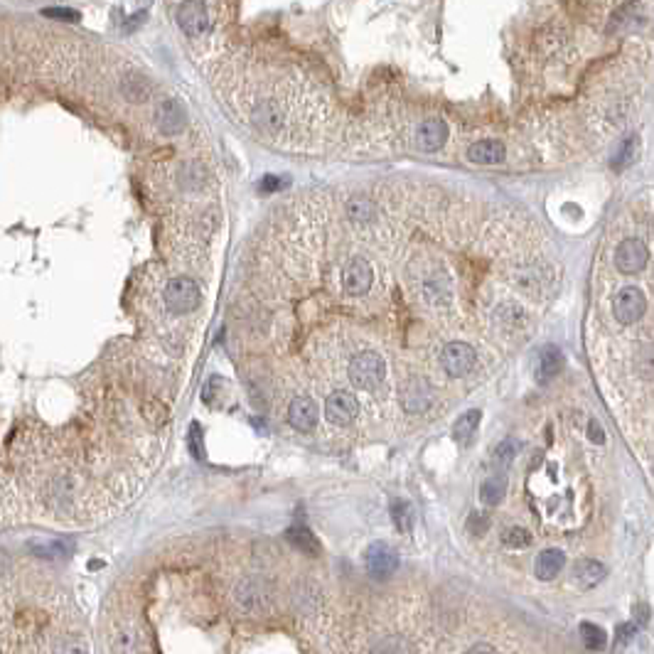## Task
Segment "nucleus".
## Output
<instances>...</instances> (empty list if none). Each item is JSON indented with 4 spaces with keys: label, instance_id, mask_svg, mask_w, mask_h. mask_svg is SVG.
<instances>
[{
    "label": "nucleus",
    "instance_id": "1",
    "mask_svg": "<svg viewBox=\"0 0 654 654\" xmlns=\"http://www.w3.org/2000/svg\"><path fill=\"white\" fill-rule=\"evenodd\" d=\"M175 20L182 32L190 40H202L207 37L215 20H212V6L204 0H180L175 8Z\"/></svg>",
    "mask_w": 654,
    "mask_h": 654
},
{
    "label": "nucleus",
    "instance_id": "2",
    "mask_svg": "<svg viewBox=\"0 0 654 654\" xmlns=\"http://www.w3.org/2000/svg\"><path fill=\"white\" fill-rule=\"evenodd\" d=\"M165 305H168V310L177 313V315H185V313H192L197 310L199 303H202V290H199V286L192 278H172V281L165 286Z\"/></svg>",
    "mask_w": 654,
    "mask_h": 654
},
{
    "label": "nucleus",
    "instance_id": "3",
    "mask_svg": "<svg viewBox=\"0 0 654 654\" xmlns=\"http://www.w3.org/2000/svg\"><path fill=\"white\" fill-rule=\"evenodd\" d=\"M384 374H386V364L377 352H361L350 361V382L357 389H377Z\"/></svg>",
    "mask_w": 654,
    "mask_h": 654
},
{
    "label": "nucleus",
    "instance_id": "4",
    "mask_svg": "<svg viewBox=\"0 0 654 654\" xmlns=\"http://www.w3.org/2000/svg\"><path fill=\"white\" fill-rule=\"evenodd\" d=\"M475 361H477V355L465 342H450L440 352V367L446 369V374L450 379H460L465 374H470L475 369Z\"/></svg>",
    "mask_w": 654,
    "mask_h": 654
},
{
    "label": "nucleus",
    "instance_id": "5",
    "mask_svg": "<svg viewBox=\"0 0 654 654\" xmlns=\"http://www.w3.org/2000/svg\"><path fill=\"white\" fill-rule=\"evenodd\" d=\"M644 310H647V298H644L642 290L635 286L622 288L613 303L615 320L622 322V325H635V322L644 315Z\"/></svg>",
    "mask_w": 654,
    "mask_h": 654
},
{
    "label": "nucleus",
    "instance_id": "6",
    "mask_svg": "<svg viewBox=\"0 0 654 654\" xmlns=\"http://www.w3.org/2000/svg\"><path fill=\"white\" fill-rule=\"evenodd\" d=\"M364 564H367V571L372 578L377 581H384L389 578L396 568H399V553L384 542H374L372 546L367 548L364 553Z\"/></svg>",
    "mask_w": 654,
    "mask_h": 654
},
{
    "label": "nucleus",
    "instance_id": "7",
    "mask_svg": "<svg viewBox=\"0 0 654 654\" xmlns=\"http://www.w3.org/2000/svg\"><path fill=\"white\" fill-rule=\"evenodd\" d=\"M359 413V401L352 391H335L325 401V416L335 426H347Z\"/></svg>",
    "mask_w": 654,
    "mask_h": 654
},
{
    "label": "nucleus",
    "instance_id": "8",
    "mask_svg": "<svg viewBox=\"0 0 654 654\" xmlns=\"http://www.w3.org/2000/svg\"><path fill=\"white\" fill-rule=\"evenodd\" d=\"M647 261H649V251L640 239H627V241H622L620 246H617V251H615V266H617V271L627 273V276L642 271Z\"/></svg>",
    "mask_w": 654,
    "mask_h": 654
},
{
    "label": "nucleus",
    "instance_id": "9",
    "mask_svg": "<svg viewBox=\"0 0 654 654\" xmlns=\"http://www.w3.org/2000/svg\"><path fill=\"white\" fill-rule=\"evenodd\" d=\"M187 116L185 108L180 106V101L175 99H163V101L155 106V126L163 136H177L185 130Z\"/></svg>",
    "mask_w": 654,
    "mask_h": 654
},
{
    "label": "nucleus",
    "instance_id": "10",
    "mask_svg": "<svg viewBox=\"0 0 654 654\" xmlns=\"http://www.w3.org/2000/svg\"><path fill=\"white\" fill-rule=\"evenodd\" d=\"M448 141V123L443 119H426L416 128V148L421 152H435L446 146Z\"/></svg>",
    "mask_w": 654,
    "mask_h": 654
},
{
    "label": "nucleus",
    "instance_id": "11",
    "mask_svg": "<svg viewBox=\"0 0 654 654\" xmlns=\"http://www.w3.org/2000/svg\"><path fill=\"white\" fill-rule=\"evenodd\" d=\"M374 271L364 259H352L342 271V286L350 295H364L372 288Z\"/></svg>",
    "mask_w": 654,
    "mask_h": 654
},
{
    "label": "nucleus",
    "instance_id": "12",
    "mask_svg": "<svg viewBox=\"0 0 654 654\" xmlns=\"http://www.w3.org/2000/svg\"><path fill=\"white\" fill-rule=\"evenodd\" d=\"M504 158H507V148L495 138H482L468 148V160L473 165H499L504 163Z\"/></svg>",
    "mask_w": 654,
    "mask_h": 654
},
{
    "label": "nucleus",
    "instance_id": "13",
    "mask_svg": "<svg viewBox=\"0 0 654 654\" xmlns=\"http://www.w3.org/2000/svg\"><path fill=\"white\" fill-rule=\"evenodd\" d=\"M401 401L408 413H423L433 401V391L423 379H408L404 391H401Z\"/></svg>",
    "mask_w": 654,
    "mask_h": 654
},
{
    "label": "nucleus",
    "instance_id": "14",
    "mask_svg": "<svg viewBox=\"0 0 654 654\" xmlns=\"http://www.w3.org/2000/svg\"><path fill=\"white\" fill-rule=\"evenodd\" d=\"M288 421H290V426H293V428L303 430V433L313 430L317 426V406H315V401L305 399V396L293 399V401H290V406H288Z\"/></svg>",
    "mask_w": 654,
    "mask_h": 654
},
{
    "label": "nucleus",
    "instance_id": "15",
    "mask_svg": "<svg viewBox=\"0 0 654 654\" xmlns=\"http://www.w3.org/2000/svg\"><path fill=\"white\" fill-rule=\"evenodd\" d=\"M564 566H566L564 551H559V548H544V551L536 556L534 573L539 581H551V578H556V575L561 573Z\"/></svg>",
    "mask_w": 654,
    "mask_h": 654
},
{
    "label": "nucleus",
    "instance_id": "16",
    "mask_svg": "<svg viewBox=\"0 0 654 654\" xmlns=\"http://www.w3.org/2000/svg\"><path fill=\"white\" fill-rule=\"evenodd\" d=\"M121 94L128 99L130 103H143L150 99L152 94V84L138 72H128L121 77Z\"/></svg>",
    "mask_w": 654,
    "mask_h": 654
},
{
    "label": "nucleus",
    "instance_id": "17",
    "mask_svg": "<svg viewBox=\"0 0 654 654\" xmlns=\"http://www.w3.org/2000/svg\"><path fill=\"white\" fill-rule=\"evenodd\" d=\"M561 367H564V355H561V350L553 347V344H546L542 350V355H539V369H536L539 382H551V379L561 372Z\"/></svg>",
    "mask_w": 654,
    "mask_h": 654
},
{
    "label": "nucleus",
    "instance_id": "18",
    "mask_svg": "<svg viewBox=\"0 0 654 654\" xmlns=\"http://www.w3.org/2000/svg\"><path fill=\"white\" fill-rule=\"evenodd\" d=\"M605 575H608V568H605L603 564H598V561H591V559L578 561L573 568V578L581 588H595Z\"/></svg>",
    "mask_w": 654,
    "mask_h": 654
},
{
    "label": "nucleus",
    "instance_id": "19",
    "mask_svg": "<svg viewBox=\"0 0 654 654\" xmlns=\"http://www.w3.org/2000/svg\"><path fill=\"white\" fill-rule=\"evenodd\" d=\"M286 539L293 544L298 551L308 553V556H317V553H320V542H317L315 534H313V531L308 529V526H303V524L290 526V529L286 531Z\"/></svg>",
    "mask_w": 654,
    "mask_h": 654
},
{
    "label": "nucleus",
    "instance_id": "20",
    "mask_svg": "<svg viewBox=\"0 0 654 654\" xmlns=\"http://www.w3.org/2000/svg\"><path fill=\"white\" fill-rule=\"evenodd\" d=\"M177 180H180V187L187 192H197L204 187L207 182V170H204L202 163H187L180 168L177 172Z\"/></svg>",
    "mask_w": 654,
    "mask_h": 654
},
{
    "label": "nucleus",
    "instance_id": "21",
    "mask_svg": "<svg viewBox=\"0 0 654 654\" xmlns=\"http://www.w3.org/2000/svg\"><path fill=\"white\" fill-rule=\"evenodd\" d=\"M479 418H482V413H479L477 408L465 411L463 416L455 421V426H453V438H455L457 443H468V440L475 435V430H477Z\"/></svg>",
    "mask_w": 654,
    "mask_h": 654
},
{
    "label": "nucleus",
    "instance_id": "22",
    "mask_svg": "<svg viewBox=\"0 0 654 654\" xmlns=\"http://www.w3.org/2000/svg\"><path fill=\"white\" fill-rule=\"evenodd\" d=\"M507 495V479L502 475L497 477H487L482 485H479V499L485 504H499Z\"/></svg>",
    "mask_w": 654,
    "mask_h": 654
},
{
    "label": "nucleus",
    "instance_id": "23",
    "mask_svg": "<svg viewBox=\"0 0 654 654\" xmlns=\"http://www.w3.org/2000/svg\"><path fill=\"white\" fill-rule=\"evenodd\" d=\"M391 519H394L396 529L408 534V531L413 529V519H416L411 502H406V499H396V502L391 504Z\"/></svg>",
    "mask_w": 654,
    "mask_h": 654
},
{
    "label": "nucleus",
    "instance_id": "24",
    "mask_svg": "<svg viewBox=\"0 0 654 654\" xmlns=\"http://www.w3.org/2000/svg\"><path fill=\"white\" fill-rule=\"evenodd\" d=\"M588 6L598 12H613V17H622L625 12L635 10L640 0H588Z\"/></svg>",
    "mask_w": 654,
    "mask_h": 654
},
{
    "label": "nucleus",
    "instance_id": "25",
    "mask_svg": "<svg viewBox=\"0 0 654 654\" xmlns=\"http://www.w3.org/2000/svg\"><path fill=\"white\" fill-rule=\"evenodd\" d=\"M347 215H350L357 224H367V221L374 217V204L364 197H355V199H350V204H347Z\"/></svg>",
    "mask_w": 654,
    "mask_h": 654
},
{
    "label": "nucleus",
    "instance_id": "26",
    "mask_svg": "<svg viewBox=\"0 0 654 654\" xmlns=\"http://www.w3.org/2000/svg\"><path fill=\"white\" fill-rule=\"evenodd\" d=\"M581 637L588 649H603L605 647V630L593 622H581Z\"/></svg>",
    "mask_w": 654,
    "mask_h": 654
},
{
    "label": "nucleus",
    "instance_id": "27",
    "mask_svg": "<svg viewBox=\"0 0 654 654\" xmlns=\"http://www.w3.org/2000/svg\"><path fill=\"white\" fill-rule=\"evenodd\" d=\"M30 551H32L34 556H47V559H62V556H67V553L72 551V546H67V544H62V542L30 544Z\"/></svg>",
    "mask_w": 654,
    "mask_h": 654
},
{
    "label": "nucleus",
    "instance_id": "28",
    "mask_svg": "<svg viewBox=\"0 0 654 654\" xmlns=\"http://www.w3.org/2000/svg\"><path fill=\"white\" fill-rule=\"evenodd\" d=\"M504 542L512 548H526L531 546V534L524 526H512V529L507 531V536H504Z\"/></svg>",
    "mask_w": 654,
    "mask_h": 654
},
{
    "label": "nucleus",
    "instance_id": "29",
    "mask_svg": "<svg viewBox=\"0 0 654 654\" xmlns=\"http://www.w3.org/2000/svg\"><path fill=\"white\" fill-rule=\"evenodd\" d=\"M492 457H495L497 465H509L514 457H517V443H514V440H502V443L495 448Z\"/></svg>",
    "mask_w": 654,
    "mask_h": 654
},
{
    "label": "nucleus",
    "instance_id": "30",
    "mask_svg": "<svg viewBox=\"0 0 654 654\" xmlns=\"http://www.w3.org/2000/svg\"><path fill=\"white\" fill-rule=\"evenodd\" d=\"M635 146H637V136H630L625 143H622L620 150H617V155H615V160H613L615 168H625V165L630 163L632 155H635Z\"/></svg>",
    "mask_w": 654,
    "mask_h": 654
},
{
    "label": "nucleus",
    "instance_id": "31",
    "mask_svg": "<svg viewBox=\"0 0 654 654\" xmlns=\"http://www.w3.org/2000/svg\"><path fill=\"white\" fill-rule=\"evenodd\" d=\"M637 630L640 627L635 625V622H622V625H617V630H615V644H620V647L630 644L632 640L637 637Z\"/></svg>",
    "mask_w": 654,
    "mask_h": 654
},
{
    "label": "nucleus",
    "instance_id": "32",
    "mask_svg": "<svg viewBox=\"0 0 654 654\" xmlns=\"http://www.w3.org/2000/svg\"><path fill=\"white\" fill-rule=\"evenodd\" d=\"M45 17H52V20H64V23H77L79 20V12L72 10V8H45L42 10Z\"/></svg>",
    "mask_w": 654,
    "mask_h": 654
},
{
    "label": "nucleus",
    "instance_id": "33",
    "mask_svg": "<svg viewBox=\"0 0 654 654\" xmlns=\"http://www.w3.org/2000/svg\"><path fill=\"white\" fill-rule=\"evenodd\" d=\"M487 529H490V519H487L485 514H477V512L470 514V519H468V531H470V534H473V536H485Z\"/></svg>",
    "mask_w": 654,
    "mask_h": 654
},
{
    "label": "nucleus",
    "instance_id": "34",
    "mask_svg": "<svg viewBox=\"0 0 654 654\" xmlns=\"http://www.w3.org/2000/svg\"><path fill=\"white\" fill-rule=\"evenodd\" d=\"M190 453L197 460H202L204 457V450H202V428H199V423H192L190 426Z\"/></svg>",
    "mask_w": 654,
    "mask_h": 654
},
{
    "label": "nucleus",
    "instance_id": "35",
    "mask_svg": "<svg viewBox=\"0 0 654 654\" xmlns=\"http://www.w3.org/2000/svg\"><path fill=\"white\" fill-rule=\"evenodd\" d=\"M588 438H591L593 443H598V446H603V443H605V430H603V426H600L598 421L588 423Z\"/></svg>",
    "mask_w": 654,
    "mask_h": 654
},
{
    "label": "nucleus",
    "instance_id": "36",
    "mask_svg": "<svg viewBox=\"0 0 654 654\" xmlns=\"http://www.w3.org/2000/svg\"><path fill=\"white\" fill-rule=\"evenodd\" d=\"M281 185H283L281 177H271V175H268V177H264V180H261V190H264V192L281 190Z\"/></svg>",
    "mask_w": 654,
    "mask_h": 654
},
{
    "label": "nucleus",
    "instance_id": "37",
    "mask_svg": "<svg viewBox=\"0 0 654 654\" xmlns=\"http://www.w3.org/2000/svg\"><path fill=\"white\" fill-rule=\"evenodd\" d=\"M470 652H495V647H490V644H475Z\"/></svg>",
    "mask_w": 654,
    "mask_h": 654
},
{
    "label": "nucleus",
    "instance_id": "38",
    "mask_svg": "<svg viewBox=\"0 0 654 654\" xmlns=\"http://www.w3.org/2000/svg\"><path fill=\"white\" fill-rule=\"evenodd\" d=\"M204 3H207V0H204Z\"/></svg>",
    "mask_w": 654,
    "mask_h": 654
}]
</instances>
